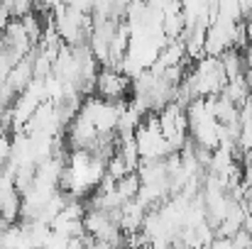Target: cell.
I'll return each mask as SVG.
<instances>
[{"instance_id": "obj_1", "label": "cell", "mask_w": 252, "mask_h": 249, "mask_svg": "<svg viewBox=\"0 0 252 249\" xmlns=\"http://www.w3.org/2000/svg\"><path fill=\"white\" fill-rule=\"evenodd\" d=\"M130 93H132V76L127 71L100 66L95 76V95L108 98V100H127Z\"/></svg>"}, {"instance_id": "obj_2", "label": "cell", "mask_w": 252, "mask_h": 249, "mask_svg": "<svg viewBox=\"0 0 252 249\" xmlns=\"http://www.w3.org/2000/svg\"><path fill=\"white\" fill-rule=\"evenodd\" d=\"M115 188H118V193H120L125 200L137 198V193H140V188H142V178H140L137 171H130V173H125V176L118 181Z\"/></svg>"}, {"instance_id": "obj_3", "label": "cell", "mask_w": 252, "mask_h": 249, "mask_svg": "<svg viewBox=\"0 0 252 249\" xmlns=\"http://www.w3.org/2000/svg\"><path fill=\"white\" fill-rule=\"evenodd\" d=\"M12 157V137L7 132H0V164H7Z\"/></svg>"}, {"instance_id": "obj_4", "label": "cell", "mask_w": 252, "mask_h": 249, "mask_svg": "<svg viewBox=\"0 0 252 249\" xmlns=\"http://www.w3.org/2000/svg\"><path fill=\"white\" fill-rule=\"evenodd\" d=\"M52 2H54V5H66L69 0H52Z\"/></svg>"}]
</instances>
